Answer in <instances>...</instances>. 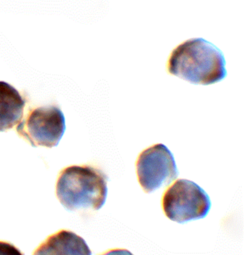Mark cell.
<instances>
[{
	"instance_id": "obj_1",
	"label": "cell",
	"mask_w": 244,
	"mask_h": 255,
	"mask_svg": "<svg viewBox=\"0 0 244 255\" xmlns=\"http://www.w3.org/2000/svg\"><path fill=\"white\" fill-rule=\"evenodd\" d=\"M167 70L195 85H212L227 76L224 54L203 38L190 39L175 48L169 58Z\"/></svg>"
},
{
	"instance_id": "obj_2",
	"label": "cell",
	"mask_w": 244,
	"mask_h": 255,
	"mask_svg": "<svg viewBox=\"0 0 244 255\" xmlns=\"http://www.w3.org/2000/svg\"><path fill=\"white\" fill-rule=\"evenodd\" d=\"M108 180L106 174L94 166H68L58 177L56 196L68 211H98L107 199Z\"/></svg>"
},
{
	"instance_id": "obj_3",
	"label": "cell",
	"mask_w": 244,
	"mask_h": 255,
	"mask_svg": "<svg viewBox=\"0 0 244 255\" xmlns=\"http://www.w3.org/2000/svg\"><path fill=\"white\" fill-rule=\"evenodd\" d=\"M211 207L207 193L189 180L178 179L163 195L162 208L166 217L181 224L205 218Z\"/></svg>"
},
{
	"instance_id": "obj_4",
	"label": "cell",
	"mask_w": 244,
	"mask_h": 255,
	"mask_svg": "<svg viewBox=\"0 0 244 255\" xmlns=\"http://www.w3.org/2000/svg\"><path fill=\"white\" fill-rule=\"evenodd\" d=\"M65 118L59 108L45 106L29 112L16 131L33 147L57 146L65 132Z\"/></svg>"
},
{
	"instance_id": "obj_5",
	"label": "cell",
	"mask_w": 244,
	"mask_h": 255,
	"mask_svg": "<svg viewBox=\"0 0 244 255\" xmlns=\"http://www.w3.org/2000/svg\"><path fill=\"white\" fill-rule=\"evenodd\" d=\"M136 172L139 184L146 193L168 185L179 175L174 156L162 143L152 145L139 154Z\"/></svg>"
},
{
	"instance_id": "obj_6",
	"label": "cell",
	"mask_w": 244,
	"mask_h": 255,
	"mask_svg": "<svg viewBox=\"0 0 244 255\" xmlns=\"http://www.w3.org/2000/svg\"><path fill=\"white\" fill-rule=\"evenodd\" d=\"M33 255H92V252L83 238L62 230L49 237Z\"/></svg>"
},
{
	"instance_id": "obj_7",
	"label": "cell",
	"mask_w": 244,
	"mask_h": 255,
	"mask_svg": "<svg viewBox=\"0 0 244 255\" xmlns=\"http://www.w3.org/2000/svg\"><path fill=\"white\" fill-rule=\"evenodd\" d=\"M25 105L19 91L0 82V131L10 130L21 122Z\"/></svg>"
},
{
	"instance_id": "obj_8",
	"label": "cell",
	"mask_w": 244,
	"mask_h": 255,
	"mask_svg": "<svg viewBox=\"0 0 244 255\" xmlns=\"http://www.w3.org/2000/svg\"><path fill=\"white\" fill-rule=\"evenodd\" d=\"M0 255H23V254L12 244L0 241Z\"/></svg>"
},
{
	"instance_id": "obj_9",
	"label": "cell",
	"mask_w": 244,
	"mask_h": 255,
	"mask_svg": "<svg viewBox=\"0 0 244 255\" xmlns=\"http://www.w3.org/2000/svg\"><path fill=\"white\" fill-rule=\"evenodd\" d=\"M100 255H134L132 253L126 250H122V249H117V250H109L106 253Z\"/></svg>"
}]
</instances>
